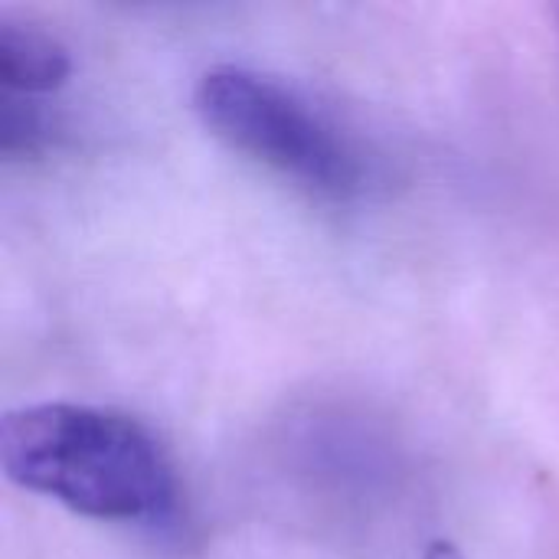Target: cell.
Instances as JSON below:
<instances>
[{
  "label": "cell",
  "instance_id": "277c9868",
  "mask_svg": "<svg viewBox=\"0 0 559 559\" xmlns=\"http://www.w3.org/2000/svg\"><path fill=\"white\" fill-rule=\"evenodd\" d=\"M52 144V121L49 115L23 95H7L0 102V154L7 160L13 157H33Z\"/></svg>",
  "mask_w": 559,
  "mask_h": 559
},
{
  "label": "cell",
  "instance_id": "7a4b0ae2",
  "mask_svg": "<svg viewBox=\"0 0 559 559\" xmlns=\"http://www.w3.org/2000/svg\"><path fill=\"white\" fill-rule=\"evenodd\" d=\"M193 108L233 151L324 200H354L373 180L357 141L292 85L246 69L213 66L197 79Z\"/></svg>",
  "mask_w": 559,
  "mask_h": 559
},
{
  "label": "cell",
  "instance_id": "6da1fadb",
  "mask_svg": "<svg viewBox=\"0 0 559 559\" xmlns=\"http://www.w3.org/2000/svg\"><path fill=\"white\" fill-rule=\"evenodd\" d=\"M3 475L72 514L157 527L177 514V475L147 426L82 403H36L0 423Z\"/></svg>",
  "mask_w": 559,
  "mask_h": 559
},
{
  "label": "cell",
  "instance_id": "5b68a950",
  "mask_svg": "<svg viewBox=\"0 0 559 559\" xmlns=\"http://www.w3.org/2000/svg\"><path fill=\"white\" fill-rule=\"evenodd\" d=\"M423 559H465V557H462V550H459V547H452V544L439 540V544H432V547L423 554Z\"/></svg>",
  "mask_w": 559,
  "mask_h": 559
},
{
  "label": "cell",
  "instance_id": "3957f363",
  "mask_svg": "<svg viewBox=\"0 0 559 559\" xmlns=\"http://www.w3.org/2000/svg\"><path fill=\"white\" fill-rule=\"evenodd\" d=\"M72 72L69 49L29 23H0V82L7 95L36 98L56 92Z\"/></svg>",
  "mask_w": 559,
  "mask_h": 559
}]
</instances>
